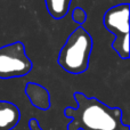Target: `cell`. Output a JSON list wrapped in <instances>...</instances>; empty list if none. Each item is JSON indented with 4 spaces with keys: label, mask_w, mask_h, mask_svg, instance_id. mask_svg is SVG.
I'll return each instance as SVG.
<instances>
[{
    "label": "cell",
    "mask_w": 130,
    "mask_h": 130,
    "mask_svg": "<svg viewBox=\"0 0 130 130\" xmlns=\"http://www.w3.org/2000/svg\"><path fill=\"white\" fill-rule=\"evenodd\" d=\"M92 38L90 33L79 25L67 37L57 57L59 66L71 74H81L89 67L92 52Z\"/></svg>",
    "instance_id": "cell-2"
},
{
    "label": "cell",
    "mask_w": 130,
    "mask_h": 130,
    "mask_svg": "<svg viewBox=\"0 0 130 130\" xmlns=\"http://www.w3.org/2000/svg\"><path fill=\"white\" fill-rule=\"evenodd\" d=\"M72 0H45V5L49 15L55 20H61L67 15Z\"/></svg>",
    "instance_id": "cell-7"
},
{
    "label": "cell",
    "mask_w": 130,
    "mask_h": 130,
    "mask_svg": "<svg viewBox=\"0 0 130 130\" xmlns=\"http://www.w3.org/2000/svg\"><path fill=\"white\" fill-rule=\"evenodd\" d=\"M33 69V62L26 55L25 45L15 41L0 47V79L22 78Z\"/></svg>",
    "instance_id": "cell-4"
},
{
    "label": "cell",
    "mask_w": 130,
    "mask_h": 130,
    "mask_svg": "<svg viewBox=\"0 0 130 130\" xmlns=\"http://www.w3.org/2000/svg\"><path fill=\"white\" fill-rule=\"evenodd\" d=\"M76 107H65L63 114L71 119L67 130H130L122 121L123 112L120 107H111L96 97H87L74 92Z\"/></svg>",
    "instance_id": "cell-1"
},
{
    "label": "cell",
    "mask_w": 130,
    "mask_h": 130,
    "mask_svg": "<svg viewBox=\"0 0 130 130\" xmlns=\"http://www.w3.org/2000/svg\"><path fill=\"white\" fill-rule=\"evenodd\" d=\"M24 92L29 98L30 103L36 108L41 111H48L52 106L50 92L46 87L36 82H27Z\"/></svg>",
    "instance_id": "cell-5"
},
{
    "label": "cell",
    "mask_w": 130,
    "mask_h": 130,
    "mask_svg": "<svg viewBox=\"0 0 130 130\" xmlns=\"http://www.w3.org/2000/svg\"><path fill=\"white\" fill-rule=\"evenodd\" d=\"M129 11L128 2L118 4L108 8L104 14L103 24L110 33L114 36L111 47L117 52L121 59H128L129 52Z\"/></svg>",
    "instance_id": "cell-3"
},
{
    "label": "cell",
    "mask_w": 130,
    "mask_h": 130,
    "mask_svg": "<svg viewBox=\"0 0 130 130\" xmlns=\"http://www.w3.org/2000/svg\"><path fill=\"white\" fill-rule=\"evenodd\" d=\"M21 120V111L17 105L0 99V130H13Z\"/></svg>",
    "instance_id": "cell-6"
},
{
    "label": "cell",
    "mask_w": 130,
    "mask_h": 130,
    "mask_svg": "<svg viewBox=\"0 0 130 130\" xmlns=\"http://www.w3.org/2000/svg\"><path fill=\"white\" fill-rule=\"evenodd\" d=\"M29 128L30 130H42V128H41L40 123H39V121L36 119V118H32V119H30L29 121Z\"/></svg>",
    "instance_id": "cell-9"
},
{
    "label": "cell",
    "mask_w": 130,
    "mask_h": 130,
    "mask_svg": "<svg viewBox=\"0 0 130 130\" xmlns=\"http://www.w3.org/2000/svg\"><path fill=\"white\" fill-rule=\"evenodd\" d=\"M87 13L83 10L81 7H75V8L72 10V20L73 22H75L76 24L82 25L83 23L87 22Z\"/></svg>",
    "instance_id": "cell-8"
}]
</instances>
